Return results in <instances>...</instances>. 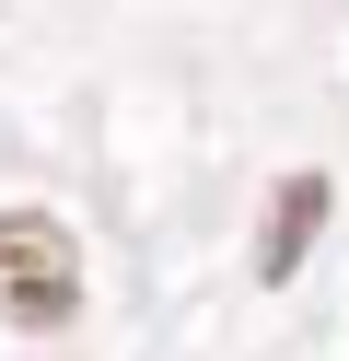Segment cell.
I'll return each instance as SVG.
<instances>
[{
	"label": "cell",
	"instance_id": "obj_2",
	"mask_svg": "<svg viewBox=\"0 0 349 361\" xmlns=\"http://www.w3.org/2000/svg\"><path fill=\"white\" fill-rule=\"evenodd\" d=\"M326 233V175H279V198H268V245H256V268L268 280H291V257Z\"/></svg>",
	"mask_w": 349,
	"mask_h": 361
},
{
	"label": "cell",
	"instance_id": "obj_1",
	"mask_svg": "<svg viewBox=\"0 0 349 361\" xmlns=\"http://www.w3.org/2000/svg\"><path fill=\"white\" fill-rule=\"evenodd\" d=\"M82 314V257L47 210H0V326H70Z\"/></svg>",
	"mask_w": 349,
	"mask_h": 361
}]
</instances>
